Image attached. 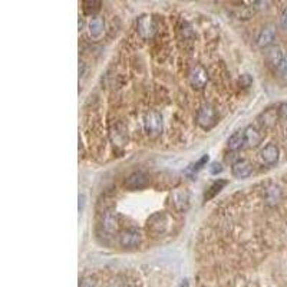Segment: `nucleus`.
<instances>
[{"instance_id": "f257e3e1", "label": "nucleus", "mask_w": 287, "mask_h": 287, "mask_svg": "<svg viewBox=\"0 0 287 287\" xmlns=\"http://www.w3.org/2000/svg\"><path fill=\"white\" fill-rule=\"evenodd\" d=\"M171 226V216L168 212H154L150 216V219L147 220L145 230L151 237H161L170 230Z\"/></svg>"}, {"instance_id": "f03ea898", "label": "nucleus", "mask_w": 287, "mask_h": 287, "mask_svg": "<svg viewBox=\"0 0 287 287\" xmlns=\"http://www.w3.org/2000/svg\"><path fill=\"white\" fill-rule=\"evenodd\" d=\"M144 132L151 138L158 136L164 128V116L158 109H148L142 115Z\"/></svg>"}, {"instance_id": "7ed1b4c3", "label": "nucleus", "mask_w": 287, "mask_h": 287, "mask_svg": "<svg viewBox=\"0 0 287 287\" xmlns=\"http://www.w3.org/2000/svg\"><path fill=\"white\" fill-rule=\"evenodd\" d=\"M217 121H219V113L211 104H203L197 111V124L200 128L208 131L217 124Z\"/></svg>"}, {"instance_id": "20e7f679", "label": "nucleus", "mask_w": 287, "mask_h": 287, "mask_svg": "<svg viewBox=\"0 0 287 287\" xmlns=\"http://www.w3.org/2000/svg\"><path fill=\"white\" fill-rule=\"evenodd\" d=\"M208 79H210V76H208V72H207V69L201 65V63H197L194 65L191 70H189L188 74V81H189V85L194 88V89H203L207 82H208Z\"/></svg>"}, {"instance_id": "39448f33", "label": "nucleus", "mask_w": 287, "mask_h": 287, "mask_svg": "<svg viewBox=\"0 0 287 287\" xmlns=\"http://www.w3.org/2000/svg\"><path fill=\"white\" fill-rule=\"evenodd\" d=\"M119 244L124 249H134L141 244V233L136 228H125L119 233Z\"/></svg>"}, {"instance_id": "423d86ee", "label": "nucleus", "mask_w": 287, "mask_h": 287, "mask_svg": "<svg viewBox=\"0 0 287 287\" xmlns=\"http://www.w3.org/2000/svg\"><path fill=\"white\" fill-rule=\"evenodd\" d=\"M136 31L142 39H150L157 33V25L151 16H142L136 22Z\"/></svg>"}, {"instance_id": "0eeeda50", "label": "nucleus", "mask_w": 287, "mask_h": 287, "mask_svg": "<svg viewBox=\"0 0 287 287\" xmlns=\"http://www.w3.org/2000/svg\"><path fill=\"white\" fill-rule=\"evenodd\" d=\"M173 200V207L177 212H187L189 208V201L191 197L187 189H175L171 196Z\"/></svg>"}, {"instance_id": "6e6552de", "label": "nucleus", "mask_w": 287, "mask_h": 287, "mask_svg": "<svg viewBox=\"0 0 287 287\" xmlns=\"http://www.w3.org/2000/svg\"><path fill=\"white\" fill-rule=\"evenodd\" d=\"M148 184H150V177L145 174V173L136 171V173H132V174L129 175L128 178H127V181H125V187H127L128 189L135 191V189L145 188Z\"/></svg>"}, {"instance_id": "1a4fd4ad", "label": "nucleus", "mask_w": 287, "mask_h": 287, "mask_svg": "<svg viewBox=\"0 0 287 287\" xmlns=\"http://www.w3.org/2000/svg\"><path fill=\"white\" fill-rule=\"evenodd\" d=\"M279 148H277V145H274V144H267L265 148L261 150L260 152V157H261V161H263V164L267 166H273L277 164V161H279Z\"/></svg>"}, {"instance_id": "9d476101", "label": "nucleus", "mask_w": 287, "mask_h": 287, "mask_svg": "<svg viewBox=\"0 0 287 287\" xmlns=\"http://www.w3.org/2000/svg\"><path fill=\"white\" fill-rule=\"evenodd\" d=\"M102 227L108 234H115L118 230V212L113 210H106L102 217Z\"/></svg>"}, {"instance_id": "9b49d317", "label": "nucleus", "mask_w": 287, "mask_h": 287, "mask_svg": "<svg viewBox=\"0 0 287 287\" xmlns=\"http://www.w3.org/2000/svg\"><path fill=\"white\" fill-rule=\"evenodd\" d=\"M231 171H233V175L237 178H247L253 174V165L247 159H238L237 162L233 164Z\"/></svg>"}, {"instance_id": "f8f14e48", "label": "nucleus", "mask_w": 287, "mask_h": 287, "mask_svg": "<svg viewBox=\"0 0 287 287\" xmlns=\"http://www.w3.org/2000/svg\"><path fill=\"white\" fill-rule=\"evenodd\" d=\"M284 55L281 52V47L280 46H270L266 52V61L267 63L273 66V68H279V65L283 61Z\"/></svg>"}, {"instance_id": "ddd939ff", "label": "nucleus", "mask_w": 287, "mask_h": 287, "mask_svg": "<svg viewBox=\"0 0 287 287\" xmlns=\"http://www.w3.org/2000/svg\"><path fill=\"white\" fill-rule=\"evenodd\" d=\"M274 36H276L274 26H266L260 31L258 36H257V45L260 47H267V46H270L273 43Z\"/></svg>"}, {"instance_id": "4468645a", "label": "nucleus", "mask_w": 287, "mask_h": 287, "mask_svg": "<svg viewBox=\"0 0 287 287\" xmlns=\"http://www.w3.org/2000/svg\"><path fill=\"white\" fill-rule=\"evenodd\" d=\"M244 136H246V144L249 147H257L258 144L263 141V134L261 131L257 128V127H253V125H249L247 128L244 129Z\"/></svg>"}, {"instance_id": "2eb2a0df", "label": "nucleus", "mask_w": 287, "mask_h": 287, "mask_svg": "<svg viewBox=\"0 0 287 287\" xmlns=\"http://www.w3.org/2000/svg\"><path fill=\"white\" fill-rule=\"evenodd\" d=\"M279 119V109H267V111H265V112L260 115L258 124L263 128H272V127H274L277 124Z\"/></svg>"}, {"instance_id": "dca6fc26", "label": "nucleus", "mask_w": 287, "mask_h": 287, "mask_svg": "<svg viewBox=\"0 0 287 287\" xmlns=\"http://www.w3.org/2000/svg\"><path fill=\"white\" fill-rule=\"evenodd\" d=\"M105 31V20L102 16H93L89 22V33L93 39H99Z\"/></svg>"}, {"instance_id": "f3484780", "label": "nucleus", "mask_w": 287, "mask_h": 287, "mask_svg": "<svg viewBox=\"0 0 287 287\" xmlns=\"http://www.w3.org/2000/svg\"><path fill=\"white\" fill-rule=\"evenodd\" d=\"M244 144H246L244 131H237V132H234L233 135L228 138V141H227V147H228L231 151H237V150H240V148L244 147Z\"/></svg>"}, {"instance_id": "a211bd4d", "label": "nucleus", "mask_w": 287, "mask_h": 287, "mask_svg": "<svg viewBox=\"0 0 287 287\" xmlns=\"http://www.w3.org/2000/svg\"><path fill=\"white\" fill-rule=\"evenodd\" d=\"M224 185H227L226 180H220V181L214 182L211 187L207 189V193H205V197H204L205 201H208V200H211L212 197L217 196L220 191L224 188Z\"/></svg>"}, {"instance_id": "6ab92c4d", "label": "nucleus", "mask_w": 287, "mask_h": 287, "mask_svg": "<svg viewBox=\"0 0 287 287\" xmlns=\"http://www.w3.org/2000/svg\"><path fill=\"white\" fill-rule=\"evenodd\" d=\"M101 5H102V2H99V0H93V2H82L83 13L86 16L95 15L99 9H101Z\"/></svg>"}, {"instance_id": "aec40b11", "label": "nucleus", "mask_w": 287, "mask_h": 287, "mask_svg": "<svg viewBox=\"0 0 287 287\" xmlns=\"http://www.w3.org/2000/svg\"><path fill=\"white\" fill-rule=\"evenodd\" d=\"M279 118L281 125H283V129L286 132L287 135V104H281L279 106Z\"/></svg>"}, {"instance_id": "412c9836", "label": "nucleus", "mask_w": 287, "mask_h": 287, "mask_svg": "<svg viewBox=\"0 0 287 287\" xmlns=\"http://www.w3.org/2000/svg\"><path fill=\"white\" fill-rule=\"evenodd\" d=\"M251 83H253V78L249 75V74H244L238 78V85H240V88H250L251 86Z\"/></svg>"}, {"instance_id": "4be33fe9", "label": "nucleus", "mask_w": 287, "mask_h": 287, "mask_svg": "<svg viewBox=\"0 0 287 287\" xmlns=\"http://www.w3.org/2000/svg\"><path fill=\"white\" fill-rule=\"evenodd\" d=\"M79 287H98V280L93 276H88L81 281V286Z\"/></svg>"}, {"instance_id": "5701e85b", "label": "nucleus", "mask_w": 287, "mask_h": 287, "mask_svg": "<svg viewBox=\"0 0 287 287\" xmlns=\"http://www.w3.org/2000/svg\"><path fill=\"white\" fill-rule=\"evenodd\" d=\"M277 72H279V75L281 76V78L287 79V55H284L283 61H281V63L279 65V68H277Z\"/></svg>"}, {"instance_id": "b1692460", "label": "nucleus", "mask_w": 287, "mask_h": 287, "mask_svg": "<svg viewBox=\"0 0 287 287\" xmlns=\"http://www.w3.org/2000/svg\"><path fill=\"white\" fill-rule=\"evenodd\" d=\"M221 171H223L221 164H219V162H212L211 166H210V173H211L212 175H217L219 173H221Z\"/></svg>"}, {"instance_id": "393cba45", "label": "nucleus", "mask_w": 287, "mask_h": 287, "mask_svg": "<svg viewBox=\"0 0 287 287\" xmlns=\"http://www.w3.org/2000/svg\"><path fill=\"white\" fill-rule=\"evenodd\" d=\"M280 25H281V28L283 29H286L287 31V8L281 12V15H280Z\"/></svg>"}, {"instance_id": "a878e982", "label": "nucleus", "mask_w": 287, "mask_h": 287, "mask_svg": "<svg viewBox=\"0 0 287 287\" xmlns=\"http://www.w3.org/2000/svg\"><path fill=\"white\" fill-rule=\"evenodd\" d=\"M207 161H208V155H204L203 158H201V159H200V161H198V162H197L196 166H194V170H200V168L204 165Z\"/></svg>"}, {"instance_id": "bb28decb", "label": "nucleus", "mask_w": 287, "mask_h": 287, "mask_svg": "<svg viewBox=\"0 0 287 287\" xmlns=\"http://www.w3.org/2000/svg\"><path fill=\"white\" fill-rule=\"evenodd\" d=\"M181 287H188V283H187V280H185V283H184Z\"/></svg>"}]
</instances>
